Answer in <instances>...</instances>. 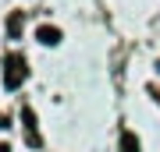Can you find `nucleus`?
Segmentation results:
<instances>
[{"label":"nucleus","instance_id":"1","mask_svg":"<svg viewBox=\"0 0 160 152\" xmlns=\"http://www.w3.org/2000/svg\"><path fill=\"white\" fill-rule=\"evenodd\" d=\"M25 81V57H11L7 60V89H18Z\"/></svg>","mask_w":160,"mask_h":152},{"label":"nucleus","instance_id":"2","mask_svg":"<svg viewBox=\"0 0 160 152\" xmlns=\"http://www.w3.org/2000/svg\"><path fill=\"white\" fill-rule=\"evenodd\" d=\"M39 43L57 46V43H61V32H57V28H50V25H43V28H39Z\"/></svg>","mask_w":160,"mask_h":152},{"label":"nucleus","instance_id":"3","mask_svg":"<svg viewBox=\"0 0 160 152\" xmlns=\"http://www.w3.org/2000/svg\"><path fill=\"white\" fill-rule=\"evenodd\" d=\"M121 152H139V138L132 131H121Z\"/></svg>","mask_w":160,"mask_h":152},{"label":"nucleus","instance_id":"4","mask_svg":"<svg viewBox=\"0 0 160 152\" xmlns=\"http://www.w3.org/2000/svg\"><path fill=\"white\" fill-rule=\"evenodd\" d=\"M7 28H11V35H18V28H22V18H18V14H14V18H11V21H7Z\"/></svg>","mask_w":160,"mask_h":152},{"label":"nucleus","instance_id":"5","mask_svg":"<svg viewBox=\"0 0 160 152\" xmlns=\"http://www.w3.org/2000/svg\"><path fill=\"white\" fill-rule=\"evenodd\" d=\"M0 152H11V149H7V145H0Z\"/></svg>","mask_w":160,"mask_h":152}]
</instances>
